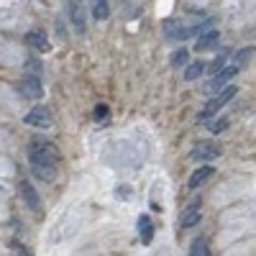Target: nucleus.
Listing matches in <instances>:
<instances>
[{
  "mask_svg": "<svg viewBox=\"0 0 256 256\" xmlns=\"http://www.w3.org/2000/svg\"><path fill=\"white\" fill-rule=\"evenodd\" d=\"M210 31H216V20H212V18H205L202 20V24H198L195 28H192V36H205V34H210Z\"/></svg>",
  "mask_w": 256,
  "mask_h": 256,
  "instance_id": "6ab92c4d",
  "label": "nucleus"
},
{
  "mask_svg": "<svg viewBox=\"0 0 256 256\" xmlns=\"http://www.w3.org/2000/svg\"><path fill=\"white\" fill-rule=\"evenodd\" d=\"M18 195H20V200L26 202V208H28V210L41 212V198H38L36 187H34L28 180H20V182H18Z\"/></svg>",
  "mask_w": 256,
  "mask_h": 256,
  "instance_id": "423d86ee",
  "label": "nucleus"
},
{
  "mask_svg": "<svg viewBox=\"0 0 256 256\" xmlns=\"http://www.w3.org/2000/svg\"><path fill=\"white\" fill-rule=\"evenodd\" d=\"M92 18L95 20H108V16H110V3L108 0H98V3H92Z\"/></svg>",
  "mask_w": 256,
  "mask_h": 256,
  "instance_id": "dca6fc26",
  "label": "nucleus"
},
{
  "mask_svg": "<svg viewBox=\"0 0 256 256\" xmlns=\"http://www.w3.org/2000/svg\"><path fill=\"white\" fill-rule=\"evenodd\" d=\"M108 105H105V102H98L95 105V110H92V118L98 120V123H105V120H108Z\"/></svg>",
  "mask_w": 256,
  "mask_h": 256,
  "instance_id": "aec40b11",
  "label": "nucleus"
},
{
  "mask_svg": "<svg viewBox=\"0 0 256 256\" xmlns=\"http://www.w3.org/2000/svg\"><path fill=\"white\" fill-rule=\"evenodd\" d=\"M251 56H254V46H246L244 52H238V54H236V67L244 70V67H246V62H248Z\"/></svg>",
  "mask_w": 256,
  "mask_h": 256,
  "instance_id": "412c9836",
  "label": "nucleus"
},
{
  "mask_svg": "<svg viewBox=\"0 0 256 256\" xmlns=\"http://www.w3.org/2000/svg\"><path fill=\"white\" fill-rule=\"evenodd\" d=\"M236 92H238V88H236V84H228V88L220 92V95H216V98H210L208 100V105H205V108L200 110V116H198V120L202 123V120H208V118H212V116H216V113H220V108H223V105H228L233 98H236Z\"/></svg>",
  "mask_w": 256,
  "mask_h": 256,
  "instance_id": "f03ea898",
  "label": "nucleus"
},
{
  "mask_svg": "<svg viewBox=\"0 0 256 256\" xmlns=\"http://www.w3.org/2000/svg\"><path fill=\"white\" fill-rule=\"evenodd\" d=\"M70 18H72L77 34H84V28H88V20H84V3H70Z\"/></svg>",
  "mask_w": 256,
  "mask_h": 256,
  "instance_id": "9b49d317",
  "label": "nucleus"
},
{
  "mask_svg": "<svg viewBox=\"0 0 256 256\" xmlns=\"http://www.w3.org/2000/svg\"><path fill=\"white\" fill-rule=\"evenodd\" d=\"M187 56H190L187 49L180 46V49L172 52V56H169V64H172V67H177V70H180V67H187Z\"/></svg>",
  "mask_w": 256,
  "mask_h": 256,
  "instance_id": "a211bd4d",
  "label": "nucleus"
},
{
  "mask_svg": "<svg viewBox=\"0 0 256 256\" xmlns=\"http://www.w3.org/2000/svg\"><path fill=\"white\" fill-rule=\"evenodd\" d=\"M228 56H230V52H228V49H226V52H220V54H218V56H216V59H212V62H210V64H208V70H210V72H212V77H216V74H218V72H223V70H226V67H228Z\"/></svg>",
  "mask_w": 256,
  "mask_h": 256,
  "instance_id": "2eb2a0df",
  "label": "nucleus"
},
{
  "mask_svg": "<svg viewBox=\"0 0 256 256\" xmlns=\"http://www.w3.org/2000/svg\"><path fill=\"white\" fill-rule=\"evenodd\" d=\"M190 256H210V248H208V238H205V236H200V238L192 241Z\"/></svg>",
  "mask_w": 256,
  "mask_h": 256,
  "instance_id": "f3484780",
  "label": "nucleus"
},
{
  "mask_svg": "<svg viewBox=\"0 0 256 256\" xmlns=\"http://www.w3.org/2000/svg\"><path fill=\"white\" fill-rule=\"evenodd\" d=\"M10 248L16 251V256H34V254H31V248H28V246H24L20 241H10Z\"/></svg>",
  "mask_w": 256,
  "mask_h": 256,
  "instance_id": "5701e85b",
  "label": "nucleus"
},
{
  "mask_svg": "<svg viewBox=\"0 0 256 256\" xmlns=\"http://www.w3.org/2000/svg\"><path fill=\"white\" fill-rule=\"evenodd\" d=\"M20 88H24V95L31 98V100H41V98H44V88H41L38 74H26L24 82H20Z\"/></svg>",
  "mask_w": 256,
  "mask_h": 256,
  "instance_id": "0eeeda50",
  "label": "nucleus"
},
{
  "mask_svg": "<svg viewBox=\"0 0 256 256\" xmlns=\"http://www.w3.org/2000/svg\"><path fill=\"white\" fill-rule=\"evenodd\" d=\"M226 128H228V118H218V120H212V123H210V134H216V136H218V134L226 131Z\"/></svg>",
  "mask_w": 256,
  "mask_h": 256,
  "instance_id": "4be33fe9",
  "label": "nucleus"
},
{
  "mask_svg": "<svg viewBox=\"0 0 256 256\" xmlns=\"http://www.w3.org/2000/svg\"><path fill=\"white\" fill-rule=\"evenodd\" d=\"M24 123L31 126V128H38V131H46V128H52L54 118L49 113L46 105H36V108H31L26 116H24Z\"/></svg>",
  "mask_w": 256,
  "mask_h": 256,
  "instance_id": "20e7f679",
  "label": "nucleus"
},
{
  "mask_svg": "<svg viewBox=\"0 0 256 256\" xmlns=\"http://www.w3.org/2000/svg\"><path fill=\"white\" fill-rule=\"evenodd\" d=\"M212 174H216V166H212V164H202L200 169H195V172H192V177L187 180V187H190V190H200Z\"/></svg>",
  "mask_w": 256,
  "mask_h": 256,
  "instance_id": "6e6552de",
  "label": "nucleus"
},
{
  "mask_svg": "<svg viewBox=\"0 0 256 256\" xmlns=\"http://www.w3.org/2000/svg\"><path fill=\"white\" fill-rule=\"evenodd\" d=\"M218 44H220V31L216 28V31L200 36V38L195 41V49H198V52H210V49H216Z\"/></svg>",
  "mask_w": 256,
  "mask_h": 256,
  "instance_id": "f8f14e48",
  "label": "nucleus"
},
{
  "mask_svg": "<svg viewBox=\"0 0 256 256\" xmlns=\"http://www.w3.org/2000/svg\"><path fill=\"white\" fill-rule=\"evenodd\" d=\"M202 220V212H200V200H195L184 212H182V218H180V228H195L200 226Z\"/></svg>",
  "mask_w": 256,
  "mask_h": 256,
  "instance_id": "1a4fd4ad",
  "label": "nucleus"
},
{
  "mask_svg": "<svg viewBox=\"0 0 256 256\" xmlns=\"http://www.w3.org/2000/svg\"><path fill=\"white\" fill-rule=\"evenodd\" d=\"M26 44L28 46H34V49H38V52H49L52 49V44H49V36L41 31V28H34V31H28L26 34Z\"/></svg>",
  "mask_w": 256,
  "mask_h": 256,
  "instance_id": "9d476101",
  "label": "nucleus"
},
{
  "mask_svg": "<svg viewBox=\"0 0 256 256\" xmlns=\"http://www.w3.org/2000/svg\"><path fill=\"white\" fill-rule=\"evenodd\" d=\"M220 152H223V148H220L218 144H212V141H202V144H198V146L190 152V159H192V162L210 164L212 159H218V156H220Z\"/></svg>",
  "mask_w": 256,
  "mask_h": 256,
  "instance_id": "39448f33",
  "label": "nucleus"
},
{
  "mask_svg": "<svg viewBox=\"0 0 256 256\" xmlns=\"http://www.w3.org/2000/svg\"><path fill=\"white\" fill-rule=\"evenodd\" d=\"M208 70V64L202 62V59H198V62H190L187 67H184V80L187 82H195V80H200V74Z\"/></svg>",
  "mask_w": 256,
  "mask_h": 256,
  "instance_id": "4468645a",
  "label": "nucleus"
},
{
  "mask_svg": "<svg viewBox=\"0 0 256 256\" xmlns=\"http://www.w3.org/2000/svg\"><path fill=\"white\" fill-rule=\"evenodd\" d=\"M238 74V67H236V64H228V67L223 70V72H218L216 77H210L208 80V84H205V95H212V98H216V95H220L226 88H228V84H230V80L233 77H236Z\"/></svg>",
  "mask_w": 256,
  "mask_h": 256,
  "instance_id": "7ed1b4c3",
  "label": "nucleus"
},
{
  "mask_svg": "<svg viewBox=\"0 0 256 256\" xmlns=\"http://www.w3.org/2000/svg\"><path fill=\"white\" fill-rule=\"evenodd\" d=\"M138 238H141V244H152V238H154V223H152V218L146 216H138Z\"/></svg>",
  "mask_w": 256,
  "mask_h": 256,
  "instance_id": "ddd939ff",
  "label": "nucleus"
},
{
  "mask_svg": "<svg viewBox=\"0 0 256 256\" xmlns=\"http://www.w3.org/2000/svg\"><path fill=\"white\" fill-rule=\"evenodd\" d=\"M56 162H59L56 144H52L46 138H31V144H28V164H31V172L36 174V180L54 182Z\"/></svg>",
  "mask_w": 256,
  "mask_h": 256,
  "instance_id": "f257e3e1",
  "label": "nucleus"
}]
</instances>
